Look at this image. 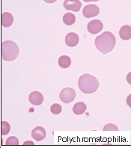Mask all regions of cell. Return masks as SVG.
I'll return each instance as SVG.
<instances>
[{
    "mask_svg": "<svg viewBox=\"0 0 131 148\" xmlns=\"http://www.w3.org/2000/svg\"><path fill=\"white\" fill-rule=\"evenodd\" d=\"M2 58L5 62L14 61L19 55V47L16 43L11 40H5L1 46Z\"/></svg>",
    "mask_w": 131,
    "mask_h": 148,
    "instance_id": "3957f363",
    "label": "cell"
},
{
    "mask_svg": "<svg viewBox=\"0 0 131 148\" xmlns=\"http://www.w3.org/2000/svg\"><path fill=\"white\" fill-rule=\"evenodd\" d=\"M104 29V24L100 20H94L90 21L87 25V30L91 34L100 33Z\"/></svg>",
    "mask_w": 131,
    "mask_h": 148,
    "instance_id": "8992f818",
    "label": "cell"
},
{
    "mask_svg": "<svg viewBox=\"0 0 131 148\" xmlns=\"http://www.w3.org/2000/svg\"><path fill=\"white\" fill-rule=\"evenodd\" d=\"M99 13H100V8L95 4L87 5L82 9V14L86 18H91V17L97 16Z\"/></svg>",
    "mask_w": 131,
    "mask_h": 148,
    "instance_id": "5b68a950",
    "label": "cell"
},
{
    "mask_svg": "<svg viewBox=\"0 0 131 148\" xmlns=\"http://www.w3.org/2000/svg\"><path fill=\"white\" fill-rule=\"evenodd\" d=\"M47 2H55V0L54 1H47Z\"/></svg>",
    "mask_w": 131,
    "mask_h": 148,
    "instance_id": "603a6c76",
    "label": "cell"
},
{
    "mask_svg": "<svg viewBox=\"0 0 131 148\" xmlns=\"http://www.w3.org/2000/svg\"><path fill=\"white\" fill-rule=\"evenodd\" d=\"M76 97V91L71 88H65L61 90L59 98L64 103H70L73 102Z\"/></svg>",
    "mask_w": 131,
    "mask_h": 148,
    "instance_id": "277c9868",
    "label": "cell"
},
{
    "mask_svg": "<svg viewBox=\"0 0 131 148\" xmlns=\"http://www.w3.org/2000/svg\"><path fill=\"white\" fill-rule=\"evenodd\" d=\"M30 103L34 106H40L44 102V96L39 91H33L29 96Z\"/></svg>",
    "mask_w": 131,
    "mask_h": 148,
    "instance_id": "ba28073f",
    "label": "cell"
},
{
    "mask_svg": "<svg viewBox=\"0 0 131 148\" xmlns=\"http://www.w3.org/2000/svg\"><path fill=\"white\" fill-rule=\"evenodd\" d=\"M87 106L83 102H78L76 104H74L73 107V112L77 115H80L85 113L86 111Z\"/></svg>",
    "mask_w": 131,
    "mask_h": 148,
    "instance_id": "4fadbf2b",
    "label": "cell"
},
{
    "mask_svg": "<svg viewBox=\"0 0 131 148\" xmlns=\"http://www.w3.org/2000/svg\"><path fill=\"white\" fill-rule=\"evenodd\" d=\"M58 64L62 68H68L71 64V60L69 56H62L58 60Z\"/></svg>",
    "mask_w": 131,
    "mask_h": 148,
    "instance_id": "5bb4252c",
    "label": "cell"
},
{
    "mask_svg": "<svg viewBox=\"0 0 131 148\" xmlns=\"http://www.w3.org/2000/svg\"><path fill=\"white\" fill-rule=\"evenodd\" d=\"M11 130V126L6 121H2L1 123V134L2 136H6L9 133Z\"/></svg>",
    "mask_w": 131,
    "mask_h": 148,
    "instance_id": "2e32d148",
    "label": "cell"
},
{
    "mask_svg": "<svg viewBox=\"0 0 131 148\" xmlns=\"http://www.w3.org/2000/svg\"><path fill=\"white\" fill-rule=\"evenodd\" d=\"M78 86L82 93L91 94L95 93L99 87V82L91 74H83L79 78Z\"/></svg>",
    "mask_w": 131,
    "mask_h": 148,
    "instance_id": "7a4b0ae2",
    "label": "cell"
},
{
    "mask_svg": "<svg viewBox=\"0 0 131 148\" xmlns=\"http://www.w3.org/2000/svg\"><path fill=\"white\" fill-rule=\"evenodd\" d=\"M63 23L67 25H72L76 22V16L72 13H66L63 16Z\"/></svg>",
    "mask_w": 131,
    "mask_h": 148,
    "instance_id": "9a60e30c",
    "label": "cell"
},
{
    "mask_svg": "<svg viewBox=\"0 0 131 148\" xmlns=\"http://www.w3.org/2000/svg\"><path fill=\"white\" fill-rule=\"evenodd\" d=\"M103 130H104V131H112V130H113V131H118V128L115 124L108 123V124H106V126H104Z\"/></svg>",
    "mask_w": 131,
    "mask_h": 148,
    "instance_id": "d6986e66",
    "label": "cell"
},
{
    "mask_svg": "<svg viewBox=\"0 0 131 148\" xmlns=\"http://www.w3.org/2000/svg\"><path fill=\"white\" fill-rule=\"evenodd\" d=\"M62 106L58 103H55L50 106V112L53 114H58L62 112Z\"/></svg>",
    "mask_w": 131,
    "mask_h": 148,
    "instance_id": "e0dca14e",
    "label": "cell"
},
{
    "mask_svg": "<svg viewBox=\"0 0 131 148\" xmlns=\"http://www.w3.org/2000/svg\"><path fill=\"white\" fill-rule=\"evenodd\" d=\"M34 145H35V144H34V143H33L32 141H25V142L23 143L24 146H26V145H32V146H33Z\"/></svg>",
    "mask_w": 131,
    "mask_h": 148,
    "instance_id": "7402d4cb",
    "label": "cell"
},
{
    "mask_svg": "<svg viewBox=\"0 0 131 148\" xmlns=\"http://www.w3.org/2000/svg\"><path fill=\"white\" fill-rule=\"evenodd\" d=\"M119 36L123 40H128L131 38V27L128 25H123L119 30Z\"/></svg>",
    "mask_w": 131,
    "mask_h": 148,
    "instance_id": "7c38bea8",
    "label": "cell"
},
{
    "mask_svg": "<svg viewBox=\"0 0 131 148\" xmlns=\"http://www.w3.org/2000/svg\"><path fill=\"white\" fill-rule=\"evenodd\" d=\"M66 45L69 47H74L78 44L80 38H79L78 34H77L74 32H70L67 34H66L65 38Z\"/></svg>",
    "mask_w": 131,
    "mask_h": 148,
    "instance_id": "30bf717a",
    "label": "cell"
},
{
    "mask_svg": "<svg viewBox=\"0 0 131 148\" xmlns=\"http://www.w3.org/2000/svg\"><path fill=\"white\" fill-rule=\"evenodd\" d=\"M127 104L130 108H131V94H130L127 97Z\"/></svg>",
    "mask_w": 131,
    "mask_h": 148,
    "instance_id": "ffe728a7",
    "label": "cell"
},
{
    "mask_svg": "<svg viewBox=\"0 0 131 148\" xmlns=\"http://www.w3.org/2000/svg\"><path fill=\"white\" fill-rule=\"evenodd\" d=\"M95 47L103 54L110 53L115 46L116 38L110 32H105L95 38Z\"/></svg>",
    "mask_w": 131,
    "mask_h": 148,
    "instance_id": "6da1fadb",
    "label": "cell"
},
{
    "mask_svg": "<svg viewBox=\"0 0 131 148\" xmlns=\"http://www.w3.org/2000/svg\"><path fill=\"white\" fill-rule=\"evenodd\" d=\"M19 140L15 136H11L7 138L5 141V145H18Z\"/></svg>",
    "mask_w": 131,
    "mask_h": 148,
    "instance_id": "ac0fdd59",
    "label": "cell"
},
{
    "mask_svg": "<svg viewBox=\"0 0 131 148\" xmlns=\"http://www.w3.org/2000/svg\"><path fill=\"white\" fill-rule=\"evenodd\" d=\"M14 22V17L11 13L4 12L1 16V24L3 27H10Z\"/></svg>",
    "mask_w": 131,
    "mask_h": 148,
    "instance_id": "8fae6325",
    "label": "cell"
},
{
    "mask_svg": "<svg viewBox=\"0 0 131 148\" xmlns=\"http://www.w3.org/2000/svg\"><path fill=\"white\" fill-rule=\"evenodd\" d=\"M127 82H128L130 85H131V72H130L127 75Z\"/></svg>",
    "mask_w": 131,
    "mask_h": 148,
    "instance_id": "44dd1931",
    "label": "cell"
},
{
    "mask_svg": "<svg viewBox=\"0 0 131 148\" xmlns=\"http://www.w3.org/2000/svg\"><path fill=\"white\" fill-rule=\"evenodd\" d=\"M63 6L67 11L79 12L82 8V2L80 0H65L63 2Z\"/></svg>",
    "mask_w": 131,
    "mask_h": 148,
    "instance_id": "52a82bcc",
    "label": "cell"
},
{
    "mask_svg": "<svg viewBox=\"0 0 131 148\" xmlns=\"http://www.w3.org/2000/svg\"><path fill=\"white\" fill-rule=\"evenodd\" d=\"M46 135H47L46 130L42 127H35L32 131V137L36 141H40L44 140L46 137Z\"/></svg>",
    "mask_w": 131,
    "mask_h": 148,
    "instance_id": "9c48e42d",
    "label": "cell"
}]
</instances>
